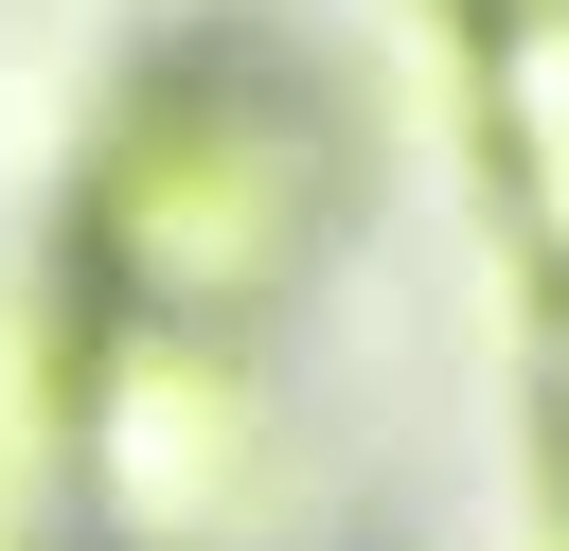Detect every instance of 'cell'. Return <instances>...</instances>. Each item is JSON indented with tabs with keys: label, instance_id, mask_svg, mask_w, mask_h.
I'll use <instances>...</instances> for the list:
<instances>
[{
	"label": "cell",
	"instance_id": "1",
	"mask_svg": "<svg viewBox=\"0 0 569 551\" xmlns=\"http://www.w3.org/2000/svg\"><path fill=\"white\" fill-rule=\"evenodd\" d=\"M320 124L267 89V71H178L124 107L107 178H89V267L124 320H178L213 338L231 302H267L302 249H320Z\"/></svg>",
	"mask_w": 569,
	"mask_h": 551
},
{
	"label": "cell",
	"instance_id": "2",
	"mask_svg": "<svg viewBox=\"0 0 569 551\" xmlns=\"http://www.w3.org/2000/svg\"><path fill=\"white\" fill-rule=\"evenodd\" d=\"M249 462H267V427H249V373H231L213 338L124 320V338L89 355V498L124 515V551L231 533V515H249Z\"/></svg>",
	"mask_w": 569,
	"mask_h": 551
},
{
	"label": "cell",
	"instance_id": "3",
	"mask_svg": "<svg viewBox=\"0 0 569 551\" xmlns=\"http://www.w3.org/2000/svg\"><path fill=\"white\" fill-rule=\"evenodd\" d=\"M498 160H516L533 249L569 267V0H516L498 18Z\"/></svg>",
	"mask_w": 569,
	"mask_h": 551
},
{
	"label": "cell",
	"instance_id": "4",
	"mask_svg": "<svg viewBox=\"0 0 569 551\" xmlns=\"http://www.w3.org/2000/svg\"><path fill=\"white\" fill-rule=\"evenodd\" d=\"M551 409H569V338H551Z\"/></svg>",
	"mask_w": 569,
	"mask_h": 551
},
{
	"label": "cell",
	"instance_id": "5",
	"mask_svg": "<svg viewBox=\"0 0 569 551\" xmlns=\"http://www.w3.org/2000/svg\"><path fill=\"white\" fill-rule=\"evenodd\" d=\"M498 18H516V0H498Z\"/></svg>",
	"mask_w": 569,
	"mask_h": 551
}]
</instances>
